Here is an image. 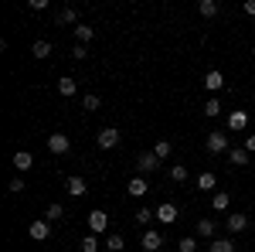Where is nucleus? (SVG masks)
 Masks as SVG:
<instances>
[{
  "label": "nucleus",
  "mask_w": 255,
  "mask_h": 252,
  "mask_svg": "<svg viewBox=\"0 0 255 252\" xmlns=\"http://www.w3.org/2000/svg\"><path fill=\"white\" fill-rule=\"evenodd\" d=\"M136 167H139V174H153V171H160V160L153 154H139Z\"/></svg>",
  "instance_id": "obj_7"
},
{
  "label": "nucleus",
  "mask_w": 255,
  "mask_h": 252,
  "mask_svg": "<svg viewBox=\"0 0 255 252\" xmlns=\"http://www.w3.org/2000/svg\"><path fill=\"white\" fill-rule=\"evenodd\" d=\"M96 143H99V150H113V147L119 143V130L116 126H102V130L96 133Z\"/></svg>",
  "instance_id": "obj_1"
},
{
  "label": "nucleus",
  "mask_w": 255,
  "mask_h": 252,
  "mask_svg": "<svg viewBox=\"0 0 255 252\" xmlns=\"http://www.w3.org/2000/svg\"><path fill=\"white\" fill-rule=\"evenodd\" d=\"M228 205H232V198H228L225 191H215V194H211V208H215V212H228Z\"/></svg>",
  "instance_id": "obj_20"
},
{
  "label": "nucleus",
  "mask_w": 255,
  "mask_h": 252,
  "mask_svg": "<svg viewBox=\"0 0 255 252\" xmlns=\"http://www.w3.org/2000/svg\"><path fill=\"white\" fill-rule=\"evenodd\" d=\"M48 150L58 154V157H65L68 150H72V140H68L65 133H51V136H48Z\"/></svg>",
  "instance_id": "obj_3"
},
{
  "label": "nucleus",
  "mask_w": 255,
  "mask_h": 252,
  "mask_svg": "<svg viewBox=\"0 0 255 252\" xmlns=\"http://www.w3.org/2000/svg\"><path fill=\"white\" fill-rule=\"evenodd\" d=\"M228 160H232L235 167H245V164H249V150H245V147H235V150H228Z\"/></svg>",
  "instance_id": "obj_21"
},
{
  "label": "nucleus",
  "mask_w": 255,
  "mask_h": 252,
  "mask_svg": "<svg viewBox=\"0 0 255 252\" xmlns=\"http://www.w3.org/2000/svg\"><path fill=\"white\" fill-rule=\"evenodd\" d=\"M204 89H208V92H218V89H225V75H221L218 68H211V72L204 75Z\"/></svg>",
  "instance_id": "obj_8"
},
{
  "label": "nucleus",
  "mask_w": 255,
  "mask_h": 252,
  "mask_svg": "<svg viewBox=\"0 0 255 252\" xmlns=\"http://www.w3.org/2000/svg\"><path fill=\"white\" fill-rule=\"evenodd\" d=\"M197 10H201V17H215V14H218V3H215V0H201V3H197Z\"/></svg>",
  "instance_id": "obj_25"
},
{
  "label": "nucleus",
  "mask_w": 255,
  "mask_h": 252,
  "mask_svg": "<svg viewBox=\"0 0 255 252\" xmlns=\"http://www.w3.org/2000/svg\"><path fill=\"white\" fill-rule=\"evenodd\" d=\"M31 10H48V0H31Z\"/></svg>",
  "instance_id": "obj_36"
},
{
  "label": "nucleus",
  "mask_w": 255,
  "mask_h": 252,
  "mask_svg": "<svg viewBox=\"0 0 255 252\" xmlns=\"http://www.w3.org/2000/svg\"><path fill=\"white\" fill-rule=\"evenodd\" d=\"M245 150H249V154H255V136H249V140H245Z\"/></svg>",
  "instance_id": "obj_38"
},
{
  "label": "nucleus",
  "mask_w": 255,
  "mask_h": 252,
  "mask_svg": "<svg viewBox=\"0 0 255 252\" xmlns=\"http://www.w3.org/2000/svg\"><path fill=\"white\" fill-rule=\"evenodd\" d=\"M27 235H31L34 242H44V239L51 235V222H48V218H38V222H31V229H27Z\"/></svg>",
  "instance_id": "obj_4"
},
{
  "label": "nucleus",
  "mask_w": 255,
  "mask_h": 252,
  "mask_svg": "<svg viewBox=\"0 0 255 252\" xmlns=\"http://www.w3.org/2000/svg\"><path fill=\"white\" fill-rule=\"evenodd\" d=\"M106 229H109V215L102 212V208L89 212V232H92V235H102Z\"/></svg>",
  "instance_id": "obj_2"
},
{
  "label": "nucleus",
  "mask_w": 255,
  "mask_h": 252,
  "mask_svg": "<svg viewBox=\"0 0 255 252\" xmlns=\"http://www.w3.org/2000/svg\"><path fill=\"white\" fill-rule=\"evenodd\" d=\"M208 249H211V252H238V246L232 242V239H211Z\"/></svg>",
  "instance_id": "obj_19"
},
{
  "label": "nucleus",
  "mask_w": 255,
  "mask_h": 252,
  "mask_svg": "<svg viewBox=\"0 0 255 252\" xmlns=\"http://www.w3.org/2000/svg\"><path fill=\"white\" fill-rule=\"evenodd\" d=\"M126 191L133 194V198H143V194L150 191V188H146V181H143V177H129V184H126Z\"/></svg>",
  "instance_id": "obj_17"
},
{
  "label": "nucleus",
  "mask_w": 255,
  "mask_h": 252,
  "mask_svg": "<svg viewBox=\"0 0 255 252\" xmlns=\"http://www.w3.org/2000/svg\"><path fill=\"white\" fill-rule=\"evenodd\" d=\"M75 38H79V44H85V41L96 38V31H92L89 24H75Z\"/></svg>",
  "instance_id": "obj_23"
},
{
  "label": "nucleus",
  "mask_w": 255,
  "mask_h": 252,
  "mask_svg": "<svg viewBox=\"0 0 255 252\" xmlns=\"http://www.w3.org/2000/svg\"><path fill=\"white\" fill-rule=\"evenodd\" d=\"M225 225H228V232H232V235H238V232H245V229H249V218L238 212V215H232V218H228Z\"/></svg>",
  "instance_id": "obj_12"
},
{
  "label": "nucleus",
  "mask_w": 255,
  "mask_h": 252,
  "mask_svg": "<svg viewBox=\"0 0 255 252\" xmlns=\"http://www.w3.org/2000/svg\"><path fill=\"white\" fill-rule=\"evenodd\" d=\"M245 14H249V17H255V0H245Z\"/></svg>",
  "instance_id": "obj_37"
},
{
  "label": "nucleus",
  "mask_w": 255,
  "mask_h": 252,
  "mask_svg": "<svg viewBox=\"0 0 255 252\" xmlns=\"http://www.w3.org/2000/svg\"><path fill=\"white\" fill-rule=\"evenodd\" d=\"M153 218H157V212H150V208H139V212H136V222H139V225H150Z\"/></svg>",
  "instance_id": "obj_29"
},
{
  "label": "nucleus",
  "mask_w": 255,
  "mask_h": 252,
  "mask_svg": "<svg viewBox=\"0 0 255 252\" xmlns=\"http://www.w3.org/2000/svg\"><path fill=\"white\" fill-rule=\"evenodd\" d=\"M150 154L157 157V160H167V157L174 154V143H170V140H157V147H153Z\"/></svg>",
  "instance_id": "obj_16"
},
{
  "label": "nucleus",
  "mask_w": 255,
  "mask_h": 252,
  "mask_svg": "<svg viewBox=\"0 0 255 252\" xmlns=\"http://www.w3.org/2000/svg\"><path fill=\"white\" fill-rule=\"evenodd\" d=\"M75 17H79V14H75L72 7H65V10H61V14H58V20H61V24H72V20H75Z\"/></svg>",
  "instance_id": "obj_33"
},
{
  "label": "nucleus",
  "mask_w": 255,
  "mask_h": 252,
  "mask_svg": "<svg viewBox=\"0 0 255 252\" xmlns=\"http://www.w3.org/2000/svg\"><path fill=\"white\" fill-rule=\"evenodd\" d=\"M75 89H79V82H75V78H72V75L58 78V92H61V96H65V99H72V96H75Z\"/></svg>",
  "instance_id": "obj_14"
},
{
  "label": "nucleus",
  "mask_w": 255,
  "mask_h": 252,
  "mask_svg": "<svg viewBox=\"0 0 255 252\" xmlns=\"http://www.w3.org/2000/svg\"><path fill=\"white\" fill-rule=\"evenodd\" d=\"M160 246H163L160 232H143V252H160Z\"/></svg>",
  "instance_id": "obj_10"
},
{
  "label": "nucleus",
  "mask_w": 255,
  "mask_h": 252,
  "mask_svg": "<svg viewBox=\"0 0 255 252\" xmlns=\"http://www.w3.org/2000/svg\"><path fill=\"white\" fill-rule=\"evenodd\" d=\"M14 167H17L20 174H24V171H31V167H34V157L27 154V150H17V154H14Z\"/></svg>",
  "instance_id": "obj_13"
},
{
  "label": "nucleus",
  "mask_w": 255,
  "mask_h": 252,
  "mask_svg": "<svg viewBox=\"0 0 255 252\" xmlns=\"http://www.w3.org/2000/svg\"><path fill=\"white\" fill-rule=\"evenodd\" d=\"M245 126H249V113H245V109H235V113L228 116V130H235V133H242Z\"/></svg>",
  "instance_id": "obj_9"
},
{
  "label": "nucleus",
  "mask_w": 255,
  "mask_h": 252,
  "mask_svg": "<svg viewBox=\"0 0 255 252\" xmlns=\"http://www.w3.org/2000/svg\"><path fill=\"white\" fill-rule=\"evenodd\" d=\"M82 252H99V235H85V239H82Z\"/></svg>",
  "instance_id": "obj_27"
},
{
  "label": "nucleus",
  "mask_w": 255,
  "mask_h": 252,
  "mask_svg": "<svg viewBox=\"0 0 255 252\" xmlns=\"http://www.w3.org/2000/svg\"><path fill=\"white\" fill-rule=\"evenodd\" d=\"M170 181L184 184V181H187V167H184V164H174V167H170Z\"/></svg>",
  "instance_id": "obj_26"
},
{
  "label": "nucleus",
  "mask_w": 255,
  "mask_h": 252,
  "mask_svg": "<svg viewBox=\"0 0 255 252\" xmlns=\"http://www.w3.org/2000/svg\"><path fill=\"white\" fill-rule=\"evenodd\" d=\"M72 58H75V61L89 58V51H85V44H72Z\"/></svg>",
  "instance_id": "obj_34"
},
{
  "label": "nucleus",
  "mask_w": 255,
  "mask_h": 252,
  "mask_svg": "<svg viewBox=\"0 0 255 252\" xmlns=\"http://www.w3.org/2000/svg\"><path fill=\"white\" fill-rule=\"evenodd\" d=\"M31 55H34V58H51V41H44V38H38L34 41V44H31Z\"/></svg>",
  "instance_id": "obj_11"
},
{
  "label": "nucleus",
  "mask_w": 255,
  "mask_h": 252,
  "mask_svg": "<svg viewBox=\"0 0 255 252\" xmlns=\"http://www.w3.org/2000/svg\"><path fill=\"white\" fill-rule=\"evenodd\" d=\"M232 147H228V136L225 133H211L208 136V154H228Z\"/></svg>",
  "instance_id": "obj_5"
},
{
  "label": "nucleus",
  "mask_w": 255,
  "mask_h": 252,
  "mask_svg": "<svg viewBox=\"0 0 255 252\" xmlns=\"http://www.w3.org/2000/svg\"><path fill=\"white\" fill-rule=\"evenodd\" d=\"M218 113H221V102H218V99L211 96V99H208V102H204V116H211V119H215Z\"/></svg>",
  "instance_id": "obj_28"
},
{
  "label": "nucleus",
  "mask_w": 255,
  "mask_h": 252,
  "mask_svg": "<svg viewBox=\"0 0 255 252\" xmlns=\"http://www.w3.org/2000/svg\"><path fill=\"white\" fill-rule=\"evenodd\" d=\"M157 222H163V225H174V222H177V205L163 201V205L157 208Z\"/></svg>",
  "instance_id": "obj_6"
},
{
  "label": "nucleus",
  "mask_w": 255,
  "mask_h": 252,
  "mask_svg": "<svg viewBox=\"0 0 255 252\" xmlns=\"http://www.w3.org/2000/svg\"><path fill=\"white\" fill-rule=\"evenodd\" d=\"M10 191H14V194H24L27 188H24V181H20V177H14V181H10Z\"/></svg>",
  "instance_id": "obj_35"
},
{
  "label": "nucleus",
  "mask_w": 255,
  "mask_h": 252,
  "mask_svg": "<svg viewBox=\"0 0 255 252\" xmlns=\"http://www.w3.org/2000/svg\"><path fill=\"white\" fill-rule=\"evenodd\" d=\"M82 106H85V113H96V109H99V96H92V92H89V96L82 99Z\"/></svg>",
  "instance_id": "obj_30"
},
{
  "label": "nucleus",
  "mask_w": 255,
  "mask_h": 252,
  "mask_svg": "<svg viewBox=\"0 0 255 252\" xmlns=\"http://www.w3.org/2000/svg\"><path fill=\"white\" fill-rule=\"evenodd\" d=\"M177 249H180V252H194V249H197V242H194V239H191V235H184Z\"/></svg>",
  "instance_id": "obj_32"
},
{
  "label": "nucleus",
  "mask_w": 255,
  "mask_h": 252,
  "mask_svg": "<svg viewBox=\"0 0 255 252\" xmlns=\"http://www.w3.org/2000/svg\"><path fill=\"white\" fill-rule=\"evenodd\" d=\"M61 215H65V208H61V205H48L44 218H48V222H55V218H61Z\"/></svg>",
  "instance_id": "obj_31"
},
{
  "label": "nucleus",
  "mask_w": 255,
  "mask_h": 252,
  "mask_svg": "<svg viewBox=\"0 0 255 252\" xmlns=\"http://www.w3.org/2000/svg\"><path fill=\"white\" fill-rule=\"evenodd\" d=\"M215 184H218V177L211 174V171H204V174L197 177V188H201V191H215Z\"/></svg>",
  "instance_id": "obj_22"
},
{
  "label": "nucleus",
  "mask_w": 255,
  "mask_h": 252,
  "mask_svg": "<svg viewBox=\"0 0 255 252\" xmlns=\"http://www.w3.org/2000/svg\"><path fill=\"white\" fill-rule=\"evenodd\" d=\"M68 194H72V198L89 194V188H85V177H68Z\"/></svg>",
  "instance_id": "obj_18"
},
{
  "label": "nucleus",
  "mask_w": 255,
  "mask_h": 252,
  "mask_svg": "<svg viewBox=\"0 0 255 252\" xmlns=\"http://www.w3.org/2000/svg\"><path fill=\"white\" fill-rule=\"evenodd\" d=\"M215 232H218V222H215V218H201V222H197V235L215 239Z\"/></svg>",
  "instance_id": "obj_15"
},
{
  "label": "nucleus",
  "mask_w": 255,
  "mask_h": 252,
  "mask_svg": "<svg viewBox=\"0 0 255 252\" xmlns=\"http://www.w3.org/2000/svg\"><path fill=\"white\" fill-rule=\"evenodd\" d=\"M106 249H109V252H123V249H126V242H123V235H116V232H113L109 239H106Z\"/></svg>",
  "instance_id": "obj_24"
}]
</instances>
